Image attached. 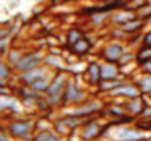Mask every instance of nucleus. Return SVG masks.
I'll use <instances>...</instances> for the list:
<instances>
[{
    "label": "nucleus",
    "instance_id": "obj_5",
    "mask_svg": "<svg viewBox=\"0 0 151 141\" xmlns=\"http://www.w3.org/2000/svg\"><path fill=\"white\" fill-rule=\"evenodd\" d=\"M88 99V92L84 89L81 85L77 84L76 77H70L68 82V86L65 89V94H63V107H69V106H76L80 103L85 102Z\"/></svg>",
    "mask_w": 151,
    "mask_h": 141
},
{
    "label": "nucleus",
    "instance_id": "obj_30",
    "mask_svg": "<svg viewBox=\"0 0 151 141\" xmlns=\"http://www.w3.org/2000/svg\"><path fill=\"white\" fill-rule=\"evenodd\" d=\"M137 85L142 94H148L151 92V74H142L137 79Z\"/></svg>",
    "mask_w": 151,
    "mask_h": 141
},
{
    "label": "nucleus",
    "instance_id": "obj_19",
    "mask_svg": "<svg viewBox=\"0 0 151 141\" xmlns=\"http://www.w3.org/2000/svg\"><path fill=\"white\" fill-rule=\"evenodd\" d=\"M33 141H63V137L56 133L54 129H47L36 132Z\"/></svg>",
    "mask_w": 151,
    "mask_h": 141
},
{
    "label": "nucleus",
    "instance_id": "obj_20",
    "mask_svg": "<svg viewBox=\"0 0 151 141\" xmlns=\"http://www.w3.org/2000/svg\"><path fill=\"white\" fill-rule=\"evenodd\" d=\"M52 75H54V73L51 71L48 75H45V77H43V78H40V79H36V81H33L32 84H29V86H30L33 90H36L37 93L44 94L48 90V88H50Z\"/></svg>",
    "mask_w": 151,
    "mask_h": 141
},
{
    "label": "nucleus",
    "instance_id": "obj_28",
    "mask_svg": "<svg viewBox=\"0 0 151 141\" xmlns=\"http://www.w3.org/2000/svg\"><path fill=\"white\" fill-rule=\"evenodd\" d=\"M87 64L88 63H84V62H72L68 64V71L73 77L76 75H81V74H85V70H87Z\"/></svg>",
    "mask_w": 151,
    "mask_h": 141
},
{
    "label": "nucleus",
    "instance_id": "obj_31",
    "mask_svg": "<svg viewBox=\"0 0 151 141\" xmlns=\"http://www.w3.org/2000/svg\"><path fill=\"white\" fill-rule=\"evenodd\" d=\"M109 16V12H95L91 15V24L93 25H102L106 21V18Z\"/></svg>",
    "mask_w": 151,
    "mask_h": 141
},
{
    "label": "nucleus",
    "instance_id": "obj_18",
    "mask_svg": "<svg viewBox=\"0 0 151 141\" xmlns=\"http://www.w3.org/2000/svg\"><path fill=\"white\" fill-rule=\"evenodd\" d=\"M143 26H144V21L140 19L139 16H135L133 19L128 21V22L121 25L119 29H121L127 36H133V34L140 33V30L143 29Z\"/></svg>",
    "mask_w": 151,
    "mask_h": 141
},
{
    "label": "nucleus",
    "instance_id": "obj_17",
    "mask_svg": "<svg viewBox=\"0 0 151 141\" xmlns=\"http://www.w3.org/2000/svg\"><path fill=\"white\" fill-rule=\"evenodd\" d=\"M124 104H125V108H127L128 114L132 115V117H139L140 114H142V111H143V108L146 107V102H144L143 94L139 96V97L129 99Z\"/></svg>",
    "mask_w": 151,
    "mask_h": 141
},
{
    "label": "nucleus",
    "instance_id": "obj_27",
    "mask_svg": "<svg viewBox=\"0 0 151 141\" xmlns=\"http://www.w3.org/2000/svg\"><path fill=\"white\" fill-rule=\"evenodd\" d=\"M151 60V48L146 47V45H139L137 51H136V63L137 66L143 64L146 62Z\"/></svg>",
    "mask_w": 151,
    "mask_h": 141
},
{
    "label": "nucleus",
    "instance_id": "obj_3",
    "mask_svg": "<svg viewBox=\"0 0 151 141\" xmlns=\"http://www.w3.org/2000/svg\"><path fill=\"white\" fill-rule=\"evenodd\" d=\"M4 127L17 141H33L36 133V122L30 118H12Z\"/></svg>",
    "mask_w": 151,
    "mask_h": 141
},
{
    "label": "nucleus",
    "instance_id": "obj_15",
    "mask_svg": "<svg viewBox=\"0 0 151 141\" xmlns=\"http://www.w3.org/2000/svg\"><path fill=\"white\" fill-rule=\"evenodd\" d=\"M122 78L121 74V66L118 63L113 62H102V79L111 81V79H119Z\"/></svg>",
    "mask_w": 151,
    "mask_h": 141
},
{
    "label": "nucleus",
    "instance_id": "obj_11",
    "mask_svg": "<svg viewBox=\"0 0 151 141\" xmlns=\"http://www.w3.org/2000/svg\"><path fill=\"white\" fill-rule=\"evenodd\" d=\"M43 94L37 93L36 90H33L29 85H22L21 88H18V99L21 100L24 107H37V102Z\"/></svg>",
    "mask_w": 151,
    "mask_h": 141
},
{
    "label": "nucleus",
    "instance_id": "obj_21",
    "mask_svg": "<svg viewBox=\"0 0 151 141\" xmlns=\"http://www.w3.org/2000/svg\"><path fill=\"white\" fill-rule=\"evenodd\" d=\"M25 52L21 49V48H17V47H10V49L7 51V54L3 56V59L6 62L12 67V69H15V66L18 64V62L21 60L22 55H24Z\"/></svg>",
    "mask_w": 151,
    "mask_h": 141
},
{
    "label": "nucleus",
    "instance_id": "obj_26",
    "mask_svg": "<svg viewBox=\"0 0 151 141\" xmlns=\"http://www.w3.org/2000/svg\"><path fill=\"white\" fill-rule=\"evenodd\" d=\"M124 81V78H119V79H111V81H106V79H102L99 82V85L96 86L98 88V90H99L100 93H106L109 94L110 92H113V90L117 88V86L119 85V84Z\"/></svg>",
    "mask_w": 151,
    "mask_h": 141
},
{
    "label": "nucleus",
    "instance_id": "obj_23",
    "mask_svg": "<svg viewBox=\"0 0 151 141\" xmlns=\"http://www.w3.org/2000/svg\"><path fill=\"white\" fill-rule=\"evenodd\" d=\"M135 16H136V14L132 12V10H122V11H118V12H115V14H113L111 22L115 25H118V26H121V25L128 22V21L133 19Z\"/></svg>",
    "mask_w": 151,
    "mask_h": 141
},
{
    "label": "nucleus",
    "instance_id": "obj_36",
    "mask_svg": "<svg viewBox=\"0 0 151 141\" xmlns=\"http://www.w3.org/2000/svg\"><path fill=\"white\" fill-rule=\"evenodd\" d=\"M147 97H148V100H150V102H151V92H150V93L147 94Z\"/></svg>",
    "mask_w": 151,
    "mask_h": 141
},
{
    "label": "nucleus",
    "instance_id": "obj_1",
    "mask_svg": "<svg viewBox=\"0 0 151 141\" xmlns=\"http://www.w3.org/2000/svg\"><path fill=\"white\" fill-rule=\"evenodd\" d=\"M109 137V141H144L151 137V132L140 129L139 126L131 123H121L113 122L106 125L102 137Z\"/></svg>",
    "mask_w": 151,
    "mask_h": 141
},
{
    "label": "nucleus",
    "instance_id": "obj_6",
    "mask_svg": "<svg viewBox=\"0 0 151 141\" xmlns=\"http://www.w3.org/2000/svg\"><path fill=\"white\" fill-rule=\"evenodd\" d=\"M104 125L103 122L98 119V118H88L83 123V126L80 127V140L83 141H96L99 137H102V134L104 132Z\"/></svg>",
    "mask_w": 151,
    "mask_h": 141
},
{
    "label": "nucleus",
    "instance_id": "obj_32",
    "mask_svg": "<svg viewBox=\"0 0 151 141\" xmlns=\"http://www.w3.org/2000/svg\"><path fill=\"white\" fill-rule=\"evenodd\" d=\"M47 129H54L52 127V121H48L45 118H40L36 122V132L39 130H47Z\"/></svg>",
    "mask_w": 151,
    "mask_h": 141
},
{
    "label": "nucleus",
    "instance_id": "obj_35",
    "mask_svg": "<svg viewBox=\"0 0 151 141\" xmlns=\"http://www.w3.org/2000/svg\"><path fill=\"white\" fill-rule=\"evenodd\" d=\"M142 45H146V47L151 48V30H148L146 34L143 36V41H142Z\"/></svg>",
    "mask_w": 151,
    "mask_h": 141
},
{
    "label": "nucleus",
    "instance_id": "obj_13",
    "mask_svg": "<svg viewBox=\"0 0 151 141\" xmlns=\"http://www.w3.org/2000/svg\"><path fill=\"white\" fill-rule=\"evenodd\" d=\"M43 64L47 66L52 71L68 70V62H66V59L62 58L58 52H47L44 55Z\"/></svg>",
    "mask_w": 151,
    "mask_h": 141
},
{
    "label": "nucleus",
    "instance_id": "obj_12",
    "mask_svg": "<svg viewBox=\"0 0 151 141\" xmlns=\"http://www.w3.org/2000/svg\"><path fill=\"white\" fill-rule=\"evenodd\" d=\"M85 78L87 82L91 86H98L102 81V63L98 60H91L87 64V70H85Z\"/></svg>",
    "mask_w": 151,
    "mask_h": 141
},
{
    "label": "nucleus",
    "instance_id": "obj_34",
    "mask_svg": "<svg viewBox=\"0 0 151 141\" xmlns=\"http://www.w3.org/2000/svg\"><path fill=\"white\" fill-rule=\"evenodd\" d=\"M139 71L142 73V74H151V60L150 62L143 63V64H140Z\"/></svg>",
    "mask_w": 151,
    "mask_h": 141
},
{
    "label": "nucleus",
    "instance_id": "obj_37",
    "mask_svg": "<svg viewBox=\"0 0 151 141\" xmlns=\"http://www.w3.org/2000/svg\"><path fill=\"white\" fill-rule=\"evenodd\" d=\"M144 141H151V137H150V138H147V140H144Z\"/></svg>",
    "mask_w": 151,
    "mask_h": 141
},
{
    "label": "nucleus",
    "instance_id": "obj_25",
    "mask_svg": "<svg viewBox=\"0 0 151 141\" xmlns=\"http://www.w3.org/2000/svg\"><path fill=\"white\" fill-rule=\"evenodd\" d=\"M14 73H15V70H14V69H12V67L3 59V60L0 62V82H1L0 86L7 85V81L8 79H11V77H12Z\"/></svg>",
    "mask_w": 151,
    "mask_h": 141
},
{
    "label": "nucleus",
    "instance_id": "obj_14",
    "mask_svg": "<svg viewBox=\"0 0 151 141\" xmlns=\"http://www.w3.org/2000/svg\"><path fill=\"white\" fill-rule=\"evenodd\" d=\"M0 108L1 111H10L12 114H19L24 111V106L19 99L10 94H1L0 96Z\"/></svg>",
    "mask_w": 151,
    "mask_h": 141
},
{
    "label": "nucleus",
    "instance_id": "obj_22",
    "mask_svg": "<svg viewBox=\"0 0 151 141\" xmlns=\"http://www.w3.org/2000/svg\"><path fill=\"white\" fill-rule=\"evenodd\" d=\"M106 112L111 118L117 119V121H121L122 118L129 115L127 108H125V104H109V106L106 107Z\"/></svg>",
    "mask_w": 151,
    "mask_h": 141
},
{
    "label": "nucleus",
    "instance_id": "obj_24",
    "mask_svg": "<svg viewBox=\"0 0 151 141\" xmlns=\"http://www.w3.org/2000/svg\"><path fill=\"white\" fill-rule=\"evenodd\" d=\"M52 127H54V130H55L58 134H60L62 137H69L72 133V130L69 129V126L66 125V122H65L63 117L60 115L59 118H56V119H54L52 121Z\"/></svg>",
    "mask_w": 151,
    "mask_h": 141
},
{
    "label": "nucleus",
    "instance_id": "obj_8",
    "mask_svg": "<svg viewBox=\"0 0 151 141\" xmlns=\"http://www.w3.org/2000/svg\"><path fill=\"white\" fill-rule=\"evenodd\" d=\"M107 96L115 97V99H125V100H129V99H135V97L142 96V92H140V88H139V85H137V82L124 79L122 82L119 84L113 92H110Z\"/></svg>",
    "mask_w": 151,
    "mask_h": 141
},
{
    "label": "nucleus",
    "instance_id": "obj_9",
    "mask_svg": "<svg viewBox=\"0 0 151 141\" xmlns=\"http://www.w3.org/2000/svg\"><path fill=\"white\" fill-rule=\"evenodd\" d=\"M125 49H127V47L122 43H119L118 40H114L111 43H107L102 48L100 56H102V59H103L104 62L118 63Z\"/></svg>",
    "mask_w": 151,
    "mask_h": 141
},
{
    "label": "nucleus",
    "instance_id": "obj_2",
    "mask_svg": "<svg viewBox=\"0 0 151 141\" xmlns=\"http://www.w3.org/2000/svg\"><path fill=\"white\" fill-rule=\"evenodd\" d=\"M70 77H72V75H70V73H69L68 70L54 71L50 88H48V90L45 92V99H47L50 107L62 106L65 89H66V86H68V82H69V79H70Z\"/></svg>",
    "mask_w": 151,
    "mask_h": 141
},
{
    "label": "nucleus",
    "instance_id": "obj_4",
    "mask_svg": "<svg viewBox=\"0 0 151 141\" xmlns=\"http://www.w3.org/2000/svg\"><path fill=\"white\" fill-rule=\"evenodd\" d=\"M104 104L100 99H87L85 102L76 104V106H69L66 108H62V115H74L78 118H91L95 114L103 111Z\"/></svg>",
    "mask_w": 151,
    "mask_h": 141
},
{
    "label": "nucleus",
    "instance_id": "obj_7",
    "mask_svg": "<svg viewBox=\"0 0 151 141\" xmlns=\"http://www.w3.org/2000/svg\"><path fill=\"white\" fill-rule=\"evenodd\" d=\"M44 51L43 49H32V51L25 52L21 60L18 62V64L15 66V73H25V71H29L35 69V67H39L43 64V59H44Z\"/></svg>",
    "mask_w": 151,
    "mask_h": 141
},
{
    "label": "nucleus",
    "instance_id": "obj_16",
    "mask_svg": "<svg viewBox=\"0 0 151 141\" xmlns=\"http://www.w3.org/2000/svg\"><path fill=\"white\" fill-rule=\"evenodd\" d=\"M91 48H92V41L84 36L83 39L78 40L73 47H70V52L76 58H83V56H87L91 52Z\"/></svg>",
    "mask_w": 151,
    "mask_h": 141
},
{
    "label": "nucleus",
    "instance_id": "obj_33",
    "mask_svg": "<svg viewBox=\"0 0 151 141\" xmlns=\"http://www.w3.org/2000/svg\"><path fill=\"white\" fill-rule=\"evenodd\" d=\"M139 118L142 121H151V104H146V107L143 108Z\"/></svg>",
    "mask_w": 151,
    "mask_h": 141
},
{
    "label": "nucleus",
    "instance_id": "obj_10",
    "mask_svg": "<svg viewBox=\"0 0 151 141\" xmlns=\"http://www.w3.org/2000/svg\"><path fill=\"white\" fill-rule=\"evenodd\" d=\"M51 71L52 70H50L47 66L41 64V66L35 67V69H32V70H29V71L19 73V74H18V79L21 81V84L29 85V84H32L33 81H36V79H40V78H43V77H45V75H48Z\"/></svg>",
    "mask_w": 151,
    "mask_h": 141
},
{
    "label": "nucleus",
    "instance_id": "obj_29",
    "mask_svg": "<svg viewBox=\"0 0 151 141\" xmlns=\"http://www.w3.org/2000/svg\"><path fill=\"white\" fill-rule=\"evenodd\" d=\"M84 37V34L81 33V30L77 28H73L70 29V30H68V33H66V44L69 45V48L73 47L78 40H81Z\"/></svg>",
    "mask_w": 151,
    "mask_h": 141
}]
</instances>
